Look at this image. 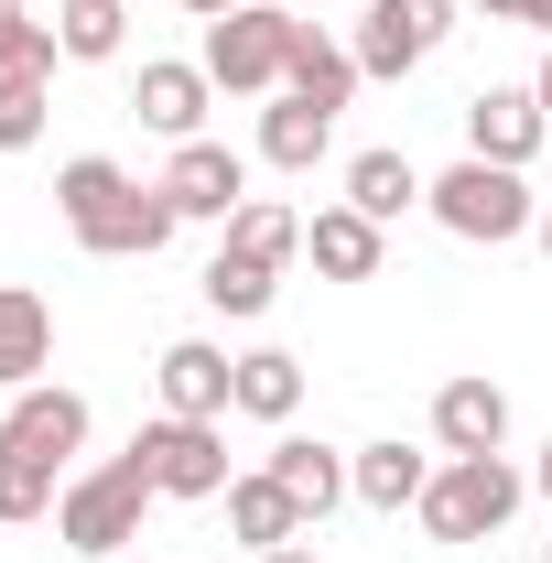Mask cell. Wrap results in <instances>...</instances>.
<instances>
[{"instance_id":"obj_24","label":"cell","mask_w":552,"mask_h":563,"mask_svg":"<svg viewBox=\"0 0 552 563\" xmlns=\"http://www.w3.org/2000/svg\"><path fill=\"white\" fill-rule=\"evenodd\" d=\"M228 250H250V261H272V272H281V261L303 250V217H292V207H272V196H250V207L228 217Z\"/></svg>"},{"instance_id":"obj_35","label":"cell","mask_w":552,"mask_h":563,"mask_svg":"<svg viewBox=\"0 0 552 563\" xmlns=\"http://www.w3.org/2000/svg\"><path fill=\"white\" fill-rule=\"evenodd\" d=\"M531 239H542V250H552V207H542V228H531Z\"/></svg>"},{"instance_id":"obj_31","label":"cell","mask_w":552,"mask_h":563,"mask_svg":"<svg viewBox=\"0 0 552 563\" xmlns=\"http://www.w3.org/2000/svg\"><path fill=\"white\" fill-rule=\"evenodd\" d=\"M261 563H325V553H314V542H281V553H261Z\"/></svg>"},{"instance_id":"obj_8","label":"cell","mask_w":552,"mask_h":563,"mask_svg":"<svg viewBox=\"0 0 552 563\" xmlns=\"http://www.w3.org/2000/svg\"><path fill=\"white\" fill-rule=\"evenodd\" d=\"M0 444L66 477V466H76V444H87V390H55V379L11 390V412H0Z\"/></svg>"},{"instance_id":"obj_1","label":"cell","mask_w":552,"mask_h":563,"mask_svg":"<svg viewBox=\"0 0 552 563\" xmlns=\"http://www.w3.org/2000/svg\"><path fill=\"white\" fill-rule=\"evenodd\" d=\"M55 207H66L76 250H98V261H152L185 217H174V196L163 185H131L109 152H76L66 174H55Z\"/></svg>"},{"instance_id":"obj_32","label":"cell","mask_w":552,"mask_h":563,"mask_svg":"<svg viewBox=\"0 0 552 563\" xmlns=\"http://www.w3.org/2000/svg\"><path fill=\"white\" fill-rule=\"evenodd\" d=\"M531 98H542V120H552V55H542V76H531Z\"/></svg>"},{"instance_id":"obj_15","label":"cell","mask_w":552,"mask_h":563,"mask_svg":"<svg viewBox=\"0 0 552 563\" xmlns=\"http://www.w3.org/2000/svg\"><path fill=\"white\" fill-rule=\"evenodd\" d=\"M207 98H217L207 66H141V87H131L141 131H163V141H207Z\"/></svg>"},{"instance_id":"obj_20","label":"cell","mask_w":552,"mask_h":563,"mask_svg":"<svg viewBox=\"0 0 552 563\" xmlns=\"http://www.w3.org/2000/svg\"><path fill=\"white\" fill-rule=\"evenodd\" d=\"M325 141H336V120H325L314 98H272V109H261V163H272V174H314Z\"/></svg>"},{"instance_id":"obj_7","label":"cell","mask_w":552,"mask_h":563,"mask_svg":"<svg viewBox=\"0 0 552 563\" xmlns=\"http://www.w3.org/2000/svg\"><path fill=\"white\" fill-rule=\"evenodd\" d=\"M444 33H455V0H368V22H357V76H412L444 55Z\"/></svg>"},{"instance_id":"obj_23","label":"cell","mask_w":552,"mask_h":563,"mask_svg":"<svg viewBox=\"0 0 552 563\" xmlns=\"http://www.w3.org/2000/svg\"><path fill=\"white\" fill-rule=\"evenodd\" d=\"M196 292H207L217 314H239V325H250V314H272L281 272H272V261H250V250H217V261H207V282H196Z\"/></svg>"},{"instance_id":"obj_36","label":"cell","mask_w":552,"mask_h":563,"mask_svg":"<svg viewBox=\"0 0 552 563\" xmlns=\"http://www.w3.org/2000/svg\"><path fill=\"white\" fill-rule=\"evenodd\" d=\"M292 11H325V0H292Z\"/></svg>"},{"instance_id":"obj_16","label":"cell","mask_w":552,"mask_h":563,"mask_svg":"<svg viewBox=\"0 0 552 563\" xmlns=\"http://www.w3.org/2000/svg\"><path fill=\"white\" fill-rule=\"evenodd\" d=\"M303 250H314V272L325 282H379V261H390V228L357 207H325L314 228H303Z\"/></svg>"},{"instance_id":"obj_4","label":"cell","mask_w":552,"mask_h":563,"mask_svg":"<svg viewBox=\"0 0 552 563\" xmlns=\"http://www.w3.org/2000/svg\"><path fill=\"white\" fill-rule=\"evenodd\" d=\"M292 33H303V11H292V0H250V11L207 22V76L228 87V98H281Z\"/></svg>"},{"instance_id":"obj_3","label":"cell","mask_w":552,"mask_h":563,"mask_svg":"<svg viewBox=\"0 0 552 563\" xmlns=\"http://www.w3.org/2000/svg\"><path fill=\"white\" fill-rule=\"evenodd\" d=\"M520 498H531V477H520L509 455H444L433 488H422V531H433V542H498Z\"/></svg>"},{"instance_id":"obj_12","label":"cell","mask_w":552,"mask_h":563,"mask_svg":"<svg viewBox=\"0 0 552 563\" xmlns=\"http://www.w3.org/2000/svg\"><path fill=\"white\" fill-rule=\"evenodd\" d=\"M433 444H444V455H509V390L477 379V368L444 379V390H433Z\"/></svg>"},{"instance_id":"obj_5","label":"cell","mask_w":552,"mask_h":563,"mask_svg":"<svg viewBox=\"0 0 552 563\" xmlns=\"http://www.w3.org/2000/svg\"><path fill=\"white\" fill-rule=\"evenodd\" d=\"M422 207L444 217L455 239H477V250H498V239H531V228H542L531 185H520L509 163H477V152H466L455 174H433V196H422Z\"/></svg>"},{"instance_id":"obj_22","label":"cell","mask_w":552,"mask_h":563,"mask_svg":"<svg viewBox=\"0 0 552 563\" xmlns=\"http://www.w3.org/2000/svg\"><path fill=\"white\" fill-rule=\"evenodd\" d=\"M239 412L250 422H292L303 412V357L292 347H250L239 357Z\"/></svg>"},{"instance_id":"obj_33","label":"cell","mask_w":552,"mask_h":563,"mask_svg":"<svg viewBox=\"0 0 552 563\" xmlns=\"http://www.w3.org/2000/svg\"><path fill=\"white\" fill-rule=\"evenodd\" d=\"M531 488H542V498H552V444H542V466H531Z\"/></svg>"},{"instance_id":"obj_29","label":"cell","mask_w":552,"mask_h":563,"mask_svg":"<svg viewBox=\"0 0 552 563\" xmlns=\"http://www.w3.org/2000/svg\"><path fill=\"white\" fill-rule=\"evenodd\" d=\"M487 22H531V0H477Z\"/></svg>"},{"instance_id":"obj_21","label":"cell","mask_w":552,"mask_h":563,"mask_svg":"<svg viewBox=\"0 0 552 563\" xmlns=\"http://www.w3.org/2000/svg\"><path fill=\"white\" fill-rule=\"evenodd\" d=\"M422 196H433V185L412 174V152H357V163H346V207L379 217V228H390L401 207H422Z\"/></svg>"},{"instance_id":"obj_10","label":"cell","mask_w":552,"mask_h":563,"mask_svg":"<svg viewBox=\"0 0 552 563\" xmlns=\"http://www.w3.org/2000/svg\"><path fill=\"white\" fill-rule=\"evenodd\" d=\"M163 196H174V217H239L250 207V163H239L228 141H174Z\"/></svg>"},{"instance_id":"obj_38","label":"cell","mask_w":552,"mask_h":563,"mask_svg":"<svg viewBox=\"0 0 552 563\" xmlns=\"http://www.w3.org/2000/svg\"><path fill=\"white\" fill-rule=\"evenodd\" d=\"M120 563H131V553H120Z\"/></svg>"},{"instance_id":"obj_9","label":"cell","mask_w":552,"mask_h":563,"mask_svg":"<svg viewBox=\"0 0 552 563\" xmlns=\"http://www.w3.org/2000/svg\"><path fill=\"white\" fill-rule=\"evenodd\" d=\"M152 379H163V412H185V422H228L239 412V357L207 347V336H174Z\"/></svg>"},{"instance_id":"obj_26","label":"cell","mask_w":552,"mask_h":563,"mask_svg":"<svg viewBox=\"0 0 552 563\" xmlns=\"http://www.w3.org/2000/svg\"><path fill=\"white\" fill-rule=\"evenodd\" d=\"M55 22H33L22 0H0V76H55Z\"/></svg>"},{"instance_id":"obj_19","label":"cell","mask_w":552,"mask_h":563,"mask_svg":"<svg viewBox=\"0 0 552 563\" xmlns=\"http://www.w3.org/2000/svg\"><path fill=\"white\" fill-rule=\"evenodd\" d=\"M281 98H314V109L336 120L346 98H357V55H346V44H325V33L303 22V33H292V66H281Z\"/></svg>"},{"instance_id":"obj_34","label":"cell","mask_w":552,"mask_h":563,"mask_svg":"<svg viewBox=\"0 0 552 563\" xmlns=\"http://www.w3.org/2000/svg\"><path fill=\"white\" fill-rule=\"evenodd\" d=\"M531 33H552V0H531Z\"/></svg>"},{"instance_id":"obj_30","label":"cell","mask_w":552,"mask_h":563,"mask_svg":"<svg viewBox=\"0 0 552 563\" xmlns=\"http://www.w3.org/2000/svg\"><path fill=\"white\" fill-rule=\"evenodd\" d=\"M185 11H196V22H228V11H250V0H185Z\"/></svg>"},{"instance_id":"obj_28","label":"cell","mask_w":552,"mask_h":563,"mask_svg":"<svg viewBox=\"0 0 552 563\" xmlns=\"http://www.w3.org/2000/svg\"><path fill=\"white\" fill-rule=\"evenodd\" d=\"M44 141V76H0V152Z\"/></svg>"},{"instance_id":"obj_25","label":"cell","mask_w":552,"mask_h":563,"mask_svg":"<svg viewBox=\"0 0 552 563\" xmlns=\"http://www.w3.org/2000/svg\"><path fill=\"white\" fill-rule=\"evenodd\" d=\"M120 33H131V11H120V0H66V22H55V44H66L76 66H109V55H120Z\"/></svg>"},{"instance_id":"obj_14","label":"cell","mask_w":552,"mask_h":563,"mask_svg":"<svg viewBox=\"0 0 552 563\" xmlns=\"http://www.w3.org/2000/svg\"><path fill=\"white\" fill-rule=\"evenodd\" d=\"M346 488H357V509H422L433 455L401 444V433H379V444H357V455H346Z\"/></svg>"},{"instance_id":"obj_17","label":"cell","mask_w":552,"mask_h":563,"mask_svg":"<svg viewBox=\"0 0 552 563\" xmlns=\"http://www.w3.org/2000/svg\"><path fill=\"white\" fill-rule=\"evenodd\" d=\"M228 531H239L250 553H281V542H303L314 520H303V509H292V488L261 466V477H228Z\"/></svg>"},{"instance_id":"obj_18","label":"cell","mask_w":552,"mask_h":563,"mask_svg":"<svg viewBox=\"0 0 552 563\" xmlns=\"http://www.w3.org/2000/svg\"><path fill=\"white\" fill-rule=\"evenodd\" d=\"M261 466H272L281 488H292V509H303V520H325L336 498H357V488H346V455H336V444H303V433H281Z\"/></svg>"},{"instance_id":"obj_11","label":"cell","mask_w":552,"mask_h":563,"mask_svg":"<svg viewBox=\"0 0 552 563\" xmlns=\"http://www.w3.org/2000/svg\"><path fill=\"white\" fill-rule=\"evenodd\" d=\"M542 141H552V120H542L531 87H477V98H466V152H477V163H509V174H520Z\"/></svg>"},{"instance_id":"obj_27","label":"cell","mask_w":552,"mask_h":563,"mask_svg":"<svg viewBox=\"0 0 552 563\" xmlns=\"http://www.w3.org/2000/svg\"><path fill=\"white\" fill-rule=\"evenodd\" d=\"M55 498H66L55 466H33V455H11V444H0V520H55Z\"/></svg>"},{"instance_id":"obj_37","label":"cell","mask_w":552,"mask_h":563,"mask_svg":"<svg viewBox=\"0 0 552 563\" xmlns=\"http://www.w3.org/2000/svg\"><path fill=\"white\" fill-rule=\"evenodd\" d=\"M542 563H552V542H542Z\"/></svg>"},{"instance_id":"obj_6","label":"cell","mask_w":552,"mask_h":563,"mask_svg":"<svg viewBox=\"0 0 552 563\" xmlns=\"http://www.w3.org/2000/svg\"><path fill=\"white\" fill-rule=\"evenodd\" d=\"M131 444H141V466H152V488H163V498H228V422L163 412V422H141Z\"/></svg>"},{"instance_id":"obj_13","label":"cell","mask_w":552,"mask_h":563,"mask_svg":"<svg viewBox=\"0 0 552 563\" xmlns=\"http://www.w3.org/2000/svg\"><path fill=\"white\" fill-rule=\"evenodd\" d=\"M55 368V303L33 282H0V390H33Z\"/></svg>"},{"instance_id":"obj_2","label":"cell","mask_w":552,"mask_h":563,"mask_svg":"<svg viewBox=\"0 0 552 563\" xmlns=\"http://www.w3.org/2000/svg\"><path fill=\"white\" fill-rule=\"evenodd\" d=\"M152 466H141V444L131 455H109V466H87V477H66V498H55V531H66L87 563H120L141 542V509H152Z\"/></svg>"}]
</instances>
